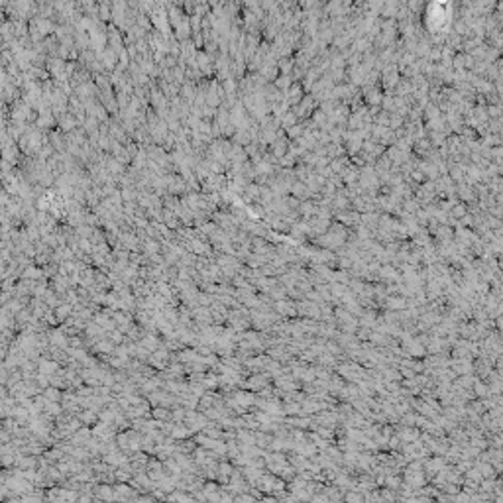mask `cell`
<instances>
[{
    "instance_id": "1",
    "label": "cell",
    "mask_w": 503,
    "mask_h": 503,
    "mask_svg": "<svg viewBox=\"0 0 503 503\" xmlns=\"http://www.w3.org/2000/svg\"><path fill=\"white\" fill-rule=\"evenodd\" d=\"M274 484H276V478L274 476H260V480L256 482V490H260L262 494H270L272 496V492H274Z\"/></svg>"
},
{
    "instance_id": "2",
    "label": "cell",
    "mask_w": 503,
    "mask_h": 503,
    "mask_svg": "<svg viewBox=\"0 0 503 503\" xmlns=\"http://www.w3.org/2000/svg\"><path fill=\"white\" fill-rule=\"evenodd\" d=\"M405 480H407V486H409V488H413V490H415V488L425 486V482H427V480H425V476H423L421 472H409V470L405 472Z\"/></svg>"
},
{
    "instance_id": "3",
    "label": "cell",
    "mask_w": 503,
    "mask_h": 503,
    "mask_svg": "<svg viewBox=\"0 0 503 503\" xmlns=\"http://www.w3.org/2000/svg\"><path fill=\"white\" fill-rule=\"evenodd\" d=\"M134 496V492H132V488H128V486H118L116 490H114V498L116 500H120V502H126L128 498H132Z\"/></svg>"
},
{
    "instance_id": "4",
    "label": "cell",
    "mask_w": 503,
    "mask_h": 503,
    "mask_svg": "<svg viewBox=\"0 0 503 503\" xmlns=\"http://www.w3.org/2000/svg\"><path fill=\"white\" fill-rule=\"evenodd\" d=\"M97 498L105 500V502H112L114 500V490L111 486H101V488H97Z\"/></svg>"
},
{
    "instance_id": "5",
    "label": "cell",
    "mask_w": 503,
    "mask_h": 503,
    "mask_svg": "<svg viewBox=\"0 0 503 503\" xmlns=\"http://www.w3.org/2000/svg\"><path fill=\"white\" fill-rule=\"evenodd\" d=\"M344 502L346 503H366L364 502V494L356 492V490H350L344 494Z\"/></svg>"
},
{
    "instance_id": "6",
    "label": "cell",
    "mask_w": 503,
    "mask_h": 503,
    "mask_svg": "<svg viewBox=\"0 0 503 503\" xmlns=\"http://www.w3.org/2000/svg\"><path fill=\"white\" fill-rule=\"evenodd\" d=\"M445 468V462H443V458H435V460H431L429 464H427V470H429V474L433 476V474H437V472H441Z\"/></svg>"
},
{
    "instance_id": "7",
    "label": "cell",
    "mask_w": 503,
    "mask_h": 503,
    "mask_svg": "<svg viewBox=\"0 0 503 503\" xmlns=\"http://www.w3.org/2000/svg\"><path fill=\"white\" fill-rule=\"evenodd\" d=\"M384 484H386V488H388V490H393V492H399V488L403 486V484H401V480H399L397 476H388V478L384 480Z\"/></svg>"
},
{
    "instance_id": "8",
    "label": "cell",
    "mask_w": 503,
    "mask_h": 503,
    "mask_svg": "<svg viewBox=\"0 0 503 503\" xmlns=\"http://www.w3.org/2000/svg\"><path fill=\"white\" fill-rule=\"evenodd\" d=\"M484 478H482V474H480V470L478 468H470L468 472H466V482H474V484H480Z\"/></svg>"
},
{
    "instance_id": "9",
    "label": "cell",
    "mask_w": 503,
    "mask_h": 503,
    "mask_svg": "<svg viewBox=\"0 0 503 503\" xmlns=\"http://www.w3.org/2000/svg\"><path fill=\"white\" fill-rule=\"evenodd\" d=\"M236 503H258V500L256 498H252L250 494H240V496H236V500H234Z\"/></svg>"
},
{
    "instance_id": "10",
    "label": "cell",
    "mask_w": 503,
    "mask_h": 503,
    "mask_svg": "<svg viewBox=\"0 0 503 503\" xmlns=\"http://www.w3.org/2000/svg\"><path fill=\"white\" fill-rule=\"evenodd\" d=\"M219 503H236V502H234V498H232L230 494H224V496H221Z\"/></svg>"
},
{
    "instance_id": "11",
    "label": "cell",
    "mask_w": 503,
    "mask_h": 503,
    "mask_svg": "<svg viewBox=\"0 0 503 503\" xmlns=\"http://www.w3.org/2000/svg\"><path fill=\"white\" fill-rule=\"evenodd\" d=\"M116 478H118V480H128V478H130V474H128V470H126V472L122 470V472H118V474H116Z\"/></svg>"
}]
</instances>
